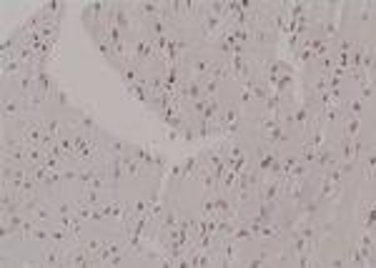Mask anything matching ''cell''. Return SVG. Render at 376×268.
I'll use <instances>...</instances> for the list:
<instances>
[{
  "label": "cell",
  "mask_w": 376,
  "mask_h": 268,
  "mask_svg": "<svg viewBox=\"0 0 376 268\" xmlns=\"http://www.w3.org/2000/svg\"><path fill=\"white\" fill-rule=\"evenodd\" d=\"M268 263H271V260H268V258H261V256H258V258H248V260H246V266H248V268H264V266H268Z\"/></svg>",
  "instance_id": "f546056e"
},
{
  "label": "cell",
  "mask_w": 376,
  "mask_h": 268,
  "mask_svg": "<svg viewBox=\"0 0 376 268\" xmlns=\"http://www.w3.org/2000/svg\"><path fill=\"white\" fill-rule=\"evenodd\" d=\"M231 123H241V106H238V103H226V106L221 108L218 118H216V126H218V128H226V126H231Z\"/></svg>",
  "instance_id": "5b68a950"
},
{
  "label": "cell",
  "mask_w": 376,
  "mask_h": 268,
  "mask_svg": "<svg viewBox=\"0 0 376 268\" xmlns=\"http://www.w3.org/2000/svg\"><path fill=\"white\" fill-rule=\"evenodd\" d=\"M53 100H56L60 108H66V110H70V108H73V106H70V98H68V93H66L60 86L56 88V93H53Z\"/></svg>",
  "instance_id": "cb8c5ba5"
},
{
  "label": "cell",
  "mask_w": 376,
  "mask_h": 268,
  "mask_svg": "<svg viewBox=\"0 0 376 268\" xmlns=\"http://www.w3.org/2000/svg\"><path fill=\"white\" fill-rule=\"evenodd\" d=\"M180 138L186 140V143H194L198 136H196V126H194V120H186V126L180 128Z\"/></svg>",
  "instance_id": "603a6c76"
},
{
  "label": "cell",
  "mask_w": 376,
  "mask_h": 268,
  "mask_svg": "<svg viewBox=\"0 0 376 268\" xmlns=\"http://www.w3.org/2000/svg\"><path fill=\"white\" fill-rule=\"evenodd\" d=\"M284 198V180L281 178H268L261 183V188L256 190V200H264V203H278Z\"/></svg>",
  "instance_id": "6da1fadb"
},
{
  "label": "cell",
  "mask_w": 376,
  "mask_h": 268,
  "mask_svg": "<svg viewBox=\"0 0 376 268\" xmlns=\"http://www.w3.org/2000/svg\"><path fill=\"white\" fill-rule=\"evenodd\" d=\"M40 123H43V128H46L50 136H56V138L68 136V133H66V128H63V123H60L58 118H46V120H40Z\"/></svg>",
  "instance_id": "e0dca14e"
},
{
  "label": "cell",
  "mask_w": 376,
  "mask_h": 268,
  "mask_svg": "<svg viewBox=\"0 0 376 268\" xmlns=\"http://www.w3.org/2000/svg\"><path fill=\"white\" fill-rule=\"evenodd\" d=\"M361 113H364V100H351V103H348V116H356V118H358Z\"/></svg>",
  "instance_id": "f1b7e54d"
},
{
  "label": "cell",
  "mask_w": 376,
  "mask_h": 268,
  "mask_svg": "<svg viewBox=\"0 0 376 268\" xmlns=\"http://www.w3.org/2000/svg\"><path fill=\"white\" fill-rule=\"evenodd\" d=\"M3 118L6 120H16V118H20L23 113H26V108H23V98H6L3 100Z\"/></svg>",
  "instance_id": "9c48e42d"
},
{
  "label": "cell",
  "mask_w": 376,
  "mask_h": 268,
  "mask_svg": "<svg viewBox=\"0 0 376 268\" xmlns=\"http://www.w3.org/2000/svg\"><path fill=\"white\" fill-rule=\"evenodd\" d=\"M170 178H173V180H178V178H183V166H180V163L170 168Z\"/></svg>",
  "instance_id": "836d02e7"
},
{
  "label": "cell",
  "mask_w": 376,
  "mask_h": 268,
  "mask_svg": "<svg viewBox=\"0 0 376 268\" xmlns=\"http://www.w3.org/2000/svg\"><path fill=\"white\" fill-rule=\"evenodd\" d=\"M36 88H38V93H43L48 100H53V93H56L58 83L53 80L48 66H36Z\"/></svg>",
  "instance_id": "7a4b0ae2"
},
{
  "label": "cell",
  "mask_w": 376,
  "mask_h": 268,
  "mask_svg": "<svg viewBox=\"0 0 376 268\" xmlns=\"http://www.w3.org/2000/svg\"><path fill=\"white\" fill-rule=\"evenodd\" d=\"M123 170H126V178H138V180L150 176V170H148L143 163H138L130 153H126V156H123Z\"/></svg>",
  "instance_id": "52a82bcc"
},
{
  "label": "cell",
  "mask_w": 376,
  "mask_h": 268,
  "mask_svg": "<svg viewBox=\"0 0 376 268\" xmlns=\"http://www.w3.org/2000/svg\"><path fill=\"white\" fill-rule=\"evenodd\" d=\"M211 78H216L218 83H224V80H231L234 76H231V63L224 58V60H214V68H211Z\"/></svg>",
  "instance_id": "8fae6325"
},
{
  "label": "cell",
  "mask_w": 376,
  "mask_h": 268,
  "mask_svg": "<svg viewBox=\"0 0 376 268\" xmlns=\"http://www.w3.org/2000/svg\"><path fill=\"white\" fill-rule=\"evenodd\" d=\"M128 153H130L138 163H143L150 173H156V150H150V148H146V146H138V143H130V146H128Z\"/></svg>",
  "instance_id": "3957f363"
},
{
  "label": "cell",
  "mask_w": 376,
  "mask_h": 268,
  "mask_svg": "<svg viewBox=\"0 0 376 268\" xmlns=\"http://www.w3.org/2000/svg\"><path fill=\"white\" fill-rule=\"evenodd\" d=\"M113 20H116V26H118L123 33H128V30H130V10H128V8H123V6H113Z\"/></svg>",
  "instance_id": "7c38bea8"
},
{
  "label": "cell",
  "mask_w": 376,
  "mask_h": 268,
  "mask_svg": "<svg viewBox=\"0 0 376 268\" xmlns=\"http://www.w3.org/2000/svg\"><path fill=\"white\" fill-rule=\"evenodd\" d=\"M358 130H361V118H356V116H348V120H346V128H344V138H356V136H358Z\"/></svg>",
  "instance_id": "d6986e66"
},
{
  "label": "cell",
  "mask_w": 376,
  "mask_h": 268,
  "mask_svg": "<svg viewBox=\"0 0 376 268\" xmlns=\"http://www.w3.org/2000/svg\"><path fill=\"white\" fill-rule=\"evenodd\" d=\"M63 180H78V170L76 168H66L63 170Z\"/></svg>",
  "instance_id": "d6a6232c"
},
{
  "label": "cell",
  "mask_w": 376,
  "mask_h": 268,
  "mask_svg": "<svg viewBox=\"0 0 376 268\" xmlns=\"http://www.w3.org/2000/svg\"><path fill=\"white\" fill-rule=\"evenodd\" d=\"M128 146H130V143H126L123 138L108 133V156H110V153H113V156H126V153H128Z\"/></svg>",
  "instance_id": "2e32d148"
},
{
  "label": "cell",
  "mask_w": 376,
  "mask_h": 268,
  "mask_svg": "<svg viewBox=\"0 0 376 268\" xmlns=\"http://www.w3.org/2000/svg\"><path fill=\"white\" fill-rule=\"evenodd\" d=\"M246 103H254V93L248 88H244L241 96H238V106H246Z\"/></svg>",
  "instance_id": "4dcf8cb0"
},
{
  "label": "cell",
  "mask_w": 376,
  "mask_h": 268,
  "mask_svg": "<svg viewBox=\"0 0 376 268\" xmlns=\"http://www.w3.org/2000/svg\"><path fill=\"white\" fill-rule=\"evenodd\" d=\"M201 216L204 218H216V198H214V193L206 196V200L201 206Z\"/></svg>",
  "instance_id": "44dd1931"
},
{
  "label": "cell",
  "mask_w": 376,
  "mask_h": 268,
  "mask_svg": "<svg viewBox=\"0 0 376 268\" xmlns=\"http://www.w3.org/2000/svg\"><path fill=\"white\" fill-rule=\"evenodd\" d=\"M374 163H376V156L368 153L366 160H364V170H366V178H368V180H374Z\"/></svg>",
  "instance_id": "83f0119b"
},
{
  "label": "cell",
  "mask_w": 376,
  "mask_h": 268,
  "mask_svg": "<svg viewBox=\"0 0 376 268\" xmlns=\"http://www.w3.org/2000/svg\"><path fill=\"white\" fill-rule=\"evenodd\" d=\"M328 266H336V268H341V266H348V263H346V258H334Z\"/></svg>",
  "instance_id": "e575fe53"
},
{
  "label": "cell",
  "mask_w": 376,
  "mask_h": 268,
  "mask_svg": "<svg viewBox=\"0 0 376 268\" xmlns=\"http://www.w3.org/2000/svg\"><path fill=\"white\" fill-rule=\"evenodd\" d=\"M276 33L268 28V26H256L254 28V43L251 46H256L258 50H266V48H271L274 43H276Z\"/></svg>",
  "instance_id": "277c9868"
},
{
  "label": "cell",
  "mask_w": 376,
  "mask_h": 268,
  "mask_svg": "<svg viewBox=\"0 0 376 268\" xmlns=\"http://www.w3.org/2000/svg\"><path fill=\"white\" fill-rule=\"evenodd\" d=\"M206 106H208V98L204 96V98H198V100H194V103H188V110L196 113V116H201V113L206 110Z\"/></svg>",
  "instance_id": "d4e9b609"
},
{
  "label": "cell",
  "mask_w": 376,
  "mask_h": 268,
  "mask_svg": "<svg viewBox=\"0 0 376 268\" xmlns=\"http://www.w3.org/2000/svg\"><path fill=\"white\" fill-rule=\"evenodd\" d=\"M100 196H103V190H96V188H86V193H83V198H80V203H86V206H100L103 200H100Z\"/></svg>",
  "instance_id": "ffe728a7"
},
{
  "label": "cell",
  "mask_w": 376,
  "mask_h": 268,
  "mask_svg": "<svg viewBox=\"0 0 376 268\" xmlns=\"http://www.w3.org/2000/svg\"><path fill=\"white\" fill-rule=\"evenodd\" d=\"M371 98H374V80H366V83H361L358 100H371Z\"/></svg>",
  "instance_id": "484cf974"
},
{
  "label": "cell",
  "mask_w": 376,
  "mask_h": 268,
  "mask_svg": "<svg viewBox=\"0 0 376 268\" xmlns=\"http://www.w3.org/2000/svg\"><path fill=\"white\" fill-rule=\"evenodd\" d=\"M90 40H93V46L98 48V53H100L110 66L118 68V60H116V56H113V48H110V43L103 38V33H100V30H90Z\"/></svg>",
  "instance_id": "ba28073f"
},
{
  "label": "cell",
  "mask_w": 376,
  "mask_h": 268,
  "mask_svg": "<svg viewBox=\"0 0 376 268\" xmlns=\"http://www.w3.org/2000/svg\"><path fill=\"white\" fill-rule=\"evenodd\" d=\"M103 243H106V240H100V238H90V240H86V243H80V246H83L88 253H98V250L103 248Z\"/></svg>",
  "instance_id": "4316f807"
},
{
  "label": "cell",
  "mask_w": 376,
  "mask_h": 268,
  "mask_svg": "<svg viewBox=\"0 0 376 268\" xmlns=\"http://www.w3.org/2000/svg\"><path fill=\"white\" fill-rule=\"evenodd\" d=\"M183 166V178H194V176H198V170H201V153H196V156H188V160H183L180 163Z\"/></svg>",
  "instance_id": "5bb4252c"
},
{
  "label": "cell",
  "mask_w": 376,
  "mask_h": 268,
  "mask_svg": "<svg viewBox=\"0 0 376 268\" xmlns=\"http://www.w3.org/2000/svg\"><path fill=\"white\" fill-rule=\"evenodd\" d=\"M126 93L128 96H133L138 103H143V106H148L150 103V96H148V88H146V80H140V83H133V86H126Z\"/></svg>",
  "instance_id": "4fadbf2b"
},
{
  "label": "cell",
  "mask_w": 376,
  "mask_h": 268,
  "mask_svg": "<svg viewBox=\"0 0 376 268\" xmlns=\"http://www.w3.org/2000/svg\"><path fill=\"white\" fill-rule=\"evenodd\" d=\"M288 138H291V133L284 128V126H278V128H274V130H266V133H261V143L264 146H268V148H278V146H284V143H288Z\"/></svg>",
  "instance_id": "8992f818"
},
{
  "label": "cell",
  "mask_w": 376,
  "mask_h": 268,
  "mask_svg": "<svg viewBox=\"0 0 376 268\" xmlns=\"http://www.w3.org/2000/svg\"><path fill=\"white\" fill-rule=\"evenodd\" d=\"M73 126H76V130H83V133H98V130H100L98 123H96V118H93L88 110H80V113L73 118Z\"/></svg>",
  "instance_id": "30bf717a"
},
{
  "label": "cell",
  "mask_w": 376,
  "mask_h": 268,
  "mask_svg": "<svg viewBox=\"0 0 376 268\" xmlns=\"http://www.w3.org/2000/svg\"><path fill=\"white\" fill-rule=\"evenodd\" d=\"M201 86H204V96H206V98H216V93L221 90V83H218L216 78H211V76H208V78H204V80H201Z\"/></svg>",
  "instance_id": "ac0fdd59"
},
{
  "label": "cell",
  "mask_w": 376,
  "mask_h": 268,
  "mask_svg": "<svg viewBox=\"0 0 376 268\" xmlns=\"http://www.w3.org/2000/svg\"><path fill=\"white\" fill-rule=\"evenodd\" d=\"M166 156L163 153H156V173H160V170H166Z\"/></svg>",
  "instance_id": "1f68e13d"
},
{
  "label": "cell",
  "mask_w": 376,
  "mask_h": 268,
  "mask_svg": "<svg viewBox=\"0 0 376 268\" xmlns=\"http://www.w3.org/2000/svg\"><path fill=\"white\" fill-rule=\"evenodd\" d=\"M160 226H163L166 230H168V228H178V213H176V210H163Z\"/></svg>",
  "instance_id": "7402d4cb"
},
{
  "label": "cell",
  "mask_w": 376,
  "mask_h": 268,
  "mask_svg": "<svg viewBox=\"0 0 376 268\" xmlns=\"http://www.w3.org/2000/svg\"><path fill=\"white\" fill-rule=\"evenodd\" d=\"M28 68H30V66H26V63H20V60H8V63H3V76H6V78H18V76H23Z\"/></svg>",
  "instance_id": "9a60e30c"
}]
</instances>
